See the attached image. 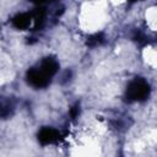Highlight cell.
<instances>
[{"label": "cell", "instance_id": "obj_7", "mask_svg": "<svg viewBox=\"0 0 157 157\" xmlns=\"http://www.w3.org/2000/svg\"><path fill=\"white\" fill-rule=\"evenodd\" d=\"M103 42H104L103 33H96L87 38V45H90V47H97V45L102 44Z\"/></svg>", "mask_w": 157, "mask_h": 157}, {"label": "cell", "instance_id": "obj_6", "mask_svg": "<svg viewBox=\"0 0 157 157\" xmlns=\"http://www.w3.org/2000/svg\"><path fill=\"white\" fill-rule=\"evenodd\" d=\"M32 18L34 20L36 23V29L40 28L44 23V18H45V10L43 7H38L32 12Z\"/></svg>", "mask_w": 157, "mask_h": 157}, {"label": "cell", "instance_id": "obj_8", "mask_svg": "<svg viewBox=\"0 0 157 157\" xmlns=\"http://www.w3.org/2000/svg\"><path fill=\"white\" fill-rule=\"evenodd\" d=\"M11 114V105L6 102H0V118H7Z\"/></svg>", "mask_w": 157, "mask_h": 157}, {"label": "cell", "instance_id": "obj_1", "mask_svg": "<svg viewBox=\"0 0 157 157\" xmlns=\"http://www.w3.org/2000/svg\"><path fill=\"white\" fill-rule=\"evenodd\" d=\"M148 94H150V86L141 77H136L135 80H132L128 85L125 92V97L129 102L145 101L148 97Z\"/></svg>", "mask_w": 157, "mask_h": 157}, {"label": "cell", "instance_id": "obj_3", "mask_svg": "<svg viewBox=\"0 0 157 157\" xmlns=\"http://www.w3.org/2000/svg\"><path fill=\"white\" fill-rule=\"evenodd\" d=\"M60 139H61V134L58 130L52 128H43L38 132V141L42 145L54 144V142H58Z\"/></svg>", "mask_w": 157, "mask_h": 157}, {"label": "cell", "instance_id": "obj_9", "mask_svg": "<svg viewBox=\"0 0 157 157\" xmlns=\"http://www.w3.org/2000/svg\"><path fill=\"white\" fill-rule=\"evenodd\" d=\"M78 113H80V109H78V104H76V105H74V107L71 108V110H70V114H71V117H72V118H76V117L78 115Z\"/></svg>", "mask_w": 157, "mask_h": 157}, {"label": "cell", "instance_id": "obj_4", "mask_svg": "<svg viewBox=\"0 0 157 157\" xmlns=\"http://www.w3.org/2000/svg\"><path fill=\"white\" fill-rule=\"evenodd\" d=\"M40 70H42L48 77H52L53 75H55V74L58 72V70H59V64H58V61H56L54 58L48 56V58H45V59L42 61V64H40Z\"/></svg>", "mask_w": 157, "mask_h": 157}, {"label": "cell", "instance_id": "obj_5", "mask_svg": "<svg viewBox=\"0 0 157 157\" xmlns=\"http://www.w3.org/2000/svg\"><path fill=\"white\" fill-rule=\"evenodd\" d=\"M31 20H32V13L22 12V13L16 15V16L12 18V25H13L17 29H26V28L29 26Z\"/></svg>", "mask_w": 157, "mask_h": 157}, {"label": "cell", "instance_id": "obj_2", "mask_svg": "<svg viewBox=\"0 0 157 157\" xmlns=\"http://www.w3.org/2000/svg\"><path fill=\"white\" fill-rule=\"evenodd\" d=\"M26 78H27V82L36 88L47 87L50 82V77H48L40 69H36V67H32L27 71Z\"/></svg>", "mask_w": 157, "mask_h": 157}]
</instances>
